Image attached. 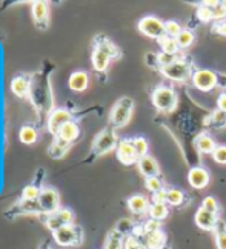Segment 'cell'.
Wrapping results in <instances>:
<instances>
[{"label": "cell", "instance_id": "1", "mask_svg": "<svg viewBox=\"0 0 226 249\" xmlns=\"http://www.w3.org/2000/svg\"><path fill=\"white\" fill-rule=\"evenodd\" d=\"M50 74H51V70L46 71L45 68H42L40 72L33 75V80H31L30 99L42 123L45 122V119L48 120L50 114L54 111L51 86H50Z\"/></svg>", "mask_w": 226, "mask_h": 249}, {"label": "cell", "instance_id": "2", "mask_svg": "<svg viewBox=\"0 0 226 249\" xmlns=\"http://www.w3.org/2000/svg\"><path fill=\"white\" fill-rule=\"evenodd\" d=\"M119 54L120 53L117 50V46L109 39H106V37H103V36L97 37L96 42H94V50H92V55H91L94 70L99 72L106 71L111 60L117 59Z\"/></svg>", "mask_w": 226, "mask_h": 249}, {"label": "cell", "instance_id": "3", "mask_svg": "<svg viewBox=\"0 0 226 249\" xmlns=\"http://www.w3.org/2000/svg\"><path fill=\"white\" fill-rule=\"evenodd\" d=\"M153 105L162 112H171L177 107V94L173 88L165 85H160L151 94Z\"/></svg>", "mask_w": 226, "mask_h": 249}, {"label": "cell", "instance_id": "4", "mask_svg": "<svg viewBox=\"0 0 226 249\" xmlns=\"http://www.w3.org/2000/svg\"><path fill=\"white\" fill-rule=\"evenodd\" d=\"M134 109V102L129 97H122L116 102L109 114V122L114 128H122L129 122L131 116H133Z\"/></svg>", "mask_w": 226, "mask_h": 249}, {"label": "cell", "instance_id": "5", "mask_svg": "<svg viewBox=\"0 0 226 249\" xmlns=\"http://www.w3.org/2000/svg\"><path fill=\"white\" fill-rule=\"evenodd\" d=\"M55 243L59 246H79L83 242V231L77 225H68L52 232Z\"/></svg>", "mask_w": 226, "mask_h": 249}, {"label": "cell", "instance_id": "6", "mask_svg": "<svg viewBox=\"0 0 226 249\" xmlns=\"http://www.w3.org/2000/svg\"><path fill=\"white\" fill-rule=\"evenodd\" d=\"M119 140L116 137V132L112 129H103L99 132V136L94 139L92 143V156L100 157L103 154H108V152L117 149Z\"/></svg>", "mask_w": 226, "mask_h": 249}, {"label": "cell", "instance_id": "7", "mask_svg": "<svg viewBox=\"0 0 226 249\" xmlns=\"http://www.w3.org/2000/svg\"><path fill=\"white\" fill-rule=\"evenodd\" d=\"M39 205L42 209V215H50L55 211L60 209V196L57 193V189L52 186H42L40 197H39Z\"/></svg>", "mask_w": 226, "mask_h": 249}, {"label": "cell", "instance_id": "8", "mask_svg": "<svg viewBox=\"0 0 226 249\" xmlns=\"http://www.w3.org/2000/svg\"><path fill=\"white\" fill-rule=\"evenodd\" d=\"M42 217H46L45 225L51 232H55V231H59L60 228L74 223V213L68 208H60L59 211H55V213L50 215H42Z\"/></svg>", "mask_w": 226, "mask_h": 249}, {"label": "cell", "instance_id": "9", "mask_svg": "<svg viewBox=\"0 0 226 249\" xmlns=\"http://www.w3.org/2000/svg\"><path fill=\"white\" fill-rule=\"evenodd\" d=\"M139 30L142 31L145 36L151 37V39H163L166 37L165 33V23L160 20V18L154 17V16H146L142 20L139 22Z\"/></svg>", "mask_w": 226, "mask_h": 249}, {"label": "cell", "instance_id": "10", "mask_svg": "<svg viewBox=\"0 0 226 249\" xmlns=\"http://www.w3.org/2000/svg\"><path fill=\"white\" fill-rule=\"evenodd\" d=\"M162 74L169 80L175 82H185L191 77V66L183 60H175L171 65L163 66Z\"/></svg>", "mask_w": 226, "mask_h": 249}, {"label": "cell", "instance_id": "11", "mask_svg": "<svg viewBox=\"0 0 226 249\" xmlns=\"http://www.w3.org/2000/svg\"><path fill=\"white\" fill-rule=\"evenodd\" d=\"M116 156L120 163L123 165H134L139 161V156L134 149L133 139H122L119 140V145L116 149Z\"/></svg>", "mask_w": 226, "mask_h": 249}, {"label": "cell", "instance_id": "12", "mask_svg": "<svg viewBox=\"0 0 226 249\" xmlns=\"http://www.w3.org/2000/svg\"><path fill=\"white\" fill-rule=\"evenodd\" d=\"M70 120H72V116L70 114V111H67L65 108H55L51 114L48 120H46V129L50 131V134L55 137L59 134L60 128L65 123H68Z\"/></svg>", "mask_w": 226, "mask_h": 249}, {"label": "cell", "instance_id": "13", "mask_svg": "<svg viewBox=\"0 0 226 249\" xmlns=\"http://www.w3.org/2000/svg\"><path fill=\"white\" fill-rule=\"evenodd\" d=\"M192 82L197 89H200L203 92H208L212 88L217 86V74L209 71V70H199L195 71L192 75Z\"/></svg>", "mask_w": 226, "mask_h": 249}, {"label": "cell", "instance_id": "14", "mask_svg": "<svg viewBox=\"0 0 226 249\" xmlns=\"http://www.w3.org/2000/svg\"><path fill=\"white\" fill-rule=\"evenodd\" d=\"M33 20L35 23V26L39 30H45L48 28V20H50V3L46 2H34L33 8Z\"/></svg>", "mask_w": 226, "mask_h": 249}, {"label": "cell", "instance_id": "15", "mask_svg": "<svg viewBox=\"0 0 226 249\" xmlns=\"http://www.w3.org/2000/svg\"><path fill=\"white\" fill-rule=\"evenodd\" d=\"M31 80H33V75H28V74L16 75L11 80V92L18 99L28 97L31 89Z\"/></svg>", "mask_w": 226, "mask_h": 249}, {"label": "cell", "instance_id": "16", "mask_svg": "<svg viewBox=\"0 0 226 249\" xmlns=\"http://www.w3.org/2000/svg\"><path fill=\"white\" fill-rule=\"evenodd\" d=\"M209 180H211L209 172L202 166L191 168L190 172H188V181H190V185L195 189L206 188L209 185Z\"/></svg>", "mask_w": 226, "mask_h": 249}, {"label": "cell", "instance_id": "17", "mask_svg": "<svg viewBox=\"0 0 226 249\" xmlns=\"http://www.w3.org/2000/svg\"><path fill=\"white\" fill-rule=\"evenodd\" d=\"M195 223L200 229H205V231H214L219 225V217L209 213V211L199 208L195 213Z\"/></svg>", "mask_w": 226, "mask_h": 249}, {"label": "cell", "instance_id": "18", "mask_svg": "<svg viewBox=\"0 0 226 249\" xmlns=\"http://www.w3.org/2000/svg\"><path fill=\"white\" fill-rule=\"evenodd\" d=\"M137 166H139V171L142 172V174L148 178V177H157L160 174V168H158V163L154 157H151L149 154L139 159L137 161Z\"/></svg>", "mask_w": 226, "mask_h": 249}, {"label": "cell", "instance_id": "19", "mask_svg": "<svg viewBox=\"0 0 226 249\" xmlns=\"http://www.w3.org/2000/svg\"><path fill=\"white\" fill-rule=\"evenodd\" d=\"M128 208H129V211L133 214H137V215H142V214H145V213H148L149 211V200L145 197V196H142V194H136V196H131L129 198H128Z\"/></svg>", "mask_w": 226, "mask_h": 249}, {"label": "cell", "instance_id": "20", "mask_svg": "<svg viewBox=\"0 0 226 249\" xmlns=\"http://www.w3.org/2000/svg\"><path fill=\"white\" fill-rule=\"evenodd\" d=\"M88 83H89V77L85 71H75L68 79V86L74 92H83L88 88Z\"/></svg>", "mask_w": 226, "mask_h": 249}, {"label": "cell", "instance_id": "21", "mask_svg": "<svg viewBox=\"0 0 226 249\" xmlns=\"http://www.w3.org/2000/svg\"><path fill=\"white\" fill-rule=\"evenodd\" d=\"M72 143L67 142V140H62L60 137H54V140L51 142V145L48 148V156L51 159H63L65 154L68 152V149L71 148Z\"/></svg>", "mask_w": 226, "mask_h": 249}, {"label": "cell", "instance_id": "22", "mask_svg": "<svg viewBox=\"0 0 226 249\" xmlns=\"http://www.w3.org/2000/svg\"><path fill=\"white\" fill-rule=\"evenodd\" d=\"M143 245L146 249H163L166 245V234L162 229L156 232H149L143 237Z\"/></svg>", "mask_w": 226, "mask_h": 249}, {"label": "cell", "instance_id": "23", "mask_svg": "<svg viewBox=\"0 0 226 249\" xmlns=\"http://www.w3.org/2000/svg\"><path fill=\"white\" fill-rule=\"evenodd\" d=\"M80 136V128L75 120H70L68 123H65L63 126L60 128L59 134L55 137H60L62 140H67L70 143H72L75 139Z\"/></svg>", "mask_w": 226, "mask_h": 249}, {"label": "cell", "instance_id": "24", "mask_svg": "<svg viewBox=\"0 0 226 249\" xmlns=\"http://www.w3.org/2000/svg\"><path fill=\"white\" fill-rule=\"evenodd\" d=\"M195 148L200 152H203V154H212L215 148H217V145H215L214 139L208 136V134H200V136H197L195 139Z\"/></svg>", "mask_w": 226, "mask_h": 249}, {"label": "cell", "instance_id": "25", "mask_svg": "<svg viewBox=\"0 0 226 249\" xmlns=\"http://www.w3.org/2000/svg\"><path fill=\"white\" fill-rule=\"evenodd\" d=\"M18 139H20V142L25 143V145H33V143H35L37 139H39V132H37V129L31 126V124H25V126H22L20 132H18Z\"/></svg>", "mask_w": 226, "mask_h": 249}, {"label": "cell", "instance_id": "26", "mask_svg": "<svg viewBox=\"0 0 226 249\" xmlns=\"http://www.w3.org/2000/svg\"><path fill=\"white\" fill-rule=\"evenodd\" d=\"M148 214H149V218L157 220V222H162V220H165L169 214L168 205L166 203H153L149 206Z\"/></svg>", "mask_w": 226, "mask_h": 249}, {"label": "cell", "instance_id": "27", "mask_svg": "<svg viewBox=\"0 0 226 249\" xmlns=\"http://www.w3.org/2000/svg\"><path fill=\"white\" fill-rule=\"evenodd\" d=\"M123 243H125V237L120 232H117L116 229H112L106 237L105 249H123Z\"/></svg>", "mask_w": 226, "mask_h": 249}, {"label": "cell", "instance_id": "28", "mask_svg": "<svg viewBox=\"0 0 226 249\" xmlns=\"http://www.w3.org/2000/svg\"><path fill=\"white\" fill-rule=\"evenodd\" d=\"M160 46H162V53L165 54H171V55H175L180 50V46H178L177 40L173 39V37H163V39H160Z\"/></svg>", "mask_w": 226, "mask_h": 249}, {"label": "cell", "instance_id": "29", "mask_svg": "<svg viewBox=\"0 0 226 249\" xmlns=\"http://www.w3.org/2000/svg\"><path fill=\"white\" fill-rule=\"evenodd\" d=\"M185 200V194L182 193L180 189H175V188H171V189H166V203L171 205V206H178L182 205Z\"/></svg>", "mask_w": 226, "mask_h": 249}, {"label": "cell", "instance_id": "30", "mask_svg": "<svg viewBox=\"0 0 226 249\" xmlns=\"http://www.w3.org/2000/svg\"><path fill=\"white\" fill-rule=\"evenodd\" d=\"M40 191H42L40 186H37L34 183L28 185L22 191V200H26V202H35V200H39V197H40Z\"/></svg>", "mask_w": 226, "mask_h": 249}, {"label": "cell", "instance_id": "31", "mask_svg": "<svg viewBox=\"0 0 226 249\" xmlns=\"http://www.w3.org/2000/svg\"><path fill=\"white\" fill-rule=\"evenodd\" d=\"M133 145H134V149L137 152L139 159H142L145 156H148V149H149V145H148V140L142 136H137L133 139Z\"/></svg>", "mask_w": 226, "mask_h": 249}, {"label": "cell", "instance_id": "32", "mask_svg": "<svg viewBox=\"0 0 226 249\" xmlns=\"http://www.w3.org/2000/svg\"><path fill=\"white\" fill-rule=\"evenodd\" d=\"M214 231H215V245H217V249H226V226L222 222H219L217 228Z\"/></svg>", "mask_w": 226, "mask_h": 249}, {"label": "cell", "instance_id": "33", "mask_svg": "<svg viewBox=\"0 0 226 249\" xmlns=\"http://www.w3.org/2000/svg\"><path fill=\"white\" fill-rule=\"evenodd\" d=\"M175 40L180 48H188L194 43V33L190 30H182V33L175 37Z\"/></svg>", "mask_w": 226, "mask_h": 249}, {"label": "cell", "instance_id": "34", "mask_svg": "<svg viewBox=\"0 0 226 249\" xmlns=\"http://www.w3.org/2000/svg\"><path fill=\"white\" fill-rule=\"evenodd\" d=\"M114 229H116L117 232H120L123 237H126V235H131V232H133L134 225H133V222H131L129 218H122L120 222L116 225Z\"/></svg>", "mask_w": 226, "mask_h": 249}, {"label": "cell", "instance_id": "35", "mask_svg": "<svg viewBox=\"0 0 226 249\" xmlns=\"http://www.w3.org/2000/svg\"><path fill=\"white\" fill-rule=\"evenodd\" d=\"M123 249H145L143 240L134 235H126L125 237V243H123Z\"/></svg>", "mask_w": 226, "mask_h": 249}, {"label": "cell", "instance_id": "36", "mask_svg": "<svg viewBox=\"0 0 226 249\" xmlns=\"http://www.w3.org/2000/svg\"><path fill=\"white\" fill-rule=\"evenodd\" d=\"M217 6V5H215ZM212 8L214 6H208V5H202L199 9H197V16H199V18L202 22H211V20H214V16H212Z\"/></svg>", "mask_w": 226, "mask_h": 249}, {"label": "cell", "instance_id": "37", "mask_svg": "<svg viewBox=\"0 0 226 249\" xmlns=\"http://www.w3.org/2000/svg\"><path fill=\"white\" fill-rule=\"evenodd\" d=\"M165 33H166V37H173V39H175V37L182 33V26L175 20L165 22Z\"/></svg>", "mask_w": 226, "mask_h": 249}, {"label": "cell", "instance_id": "38", "mask_svg": "<svg viewBox=\"0 0 226 249\" xmlns=\"http://www.w3.org/2000/svg\"><path fill=\"white\" fill-rule=\"evenodd\" d=\"M202 208L206 209V211H209V213H212V214H215V215H217V214H219V211H220V206H219V203H217V200H215L214 197H211V196L203 198Z\"/></svg>", "mask_w": 226, "mask_h": 249}, {"label": "cell", "instance_id": "39", "mask_svg": "<svg viewBox=\"0 0 226 249\" xmlns=\"http://www.w3.org/2000/svg\"><path fill=\"white\" fill-rule=\"evenodd\" d=\"M145 186L148 191H151V193H158V191L163 189V185H162V180H160L158 177H148L145 180Z\"/></svg>", "mask_w": 226, "mask_h": 249}, {"label": "cell", "instance_id": "40", "mask_svg": "<svg viewBox=\"0 0 226 249\" xmlns=\"http://www.w3.org/2000/svg\"><path fill=\"white\" fill-rule=\"evenodd\" d=\"M209 123L212 124V126H217V128H223L226 124V112L223 111H215L212 112V116L209 117Z\"/></svg>", "mask_w": 226, "mask_h": 249}, {"label": "cell", "instance_id": "41", "mask_svg": "<svg viewBox=\"0 0 226 249\" xmlns=\"http://www.w3.org/2000/svg\"><path fill=\"white\" fill-rule=\"evenodd\" d=\"M212 159L215 163L219 165H226V146H217L212 152Z\"/></svg>", "mask_w": 226, "mask_h": 249}, {"label": "cell", "instance_id": "42", "mask_svg": "<svg viewBox=\"0 0 226 249\" xmlns=\"http://www.w3.org/2000/svg\"><path fill=\"white\" fill-rule=\"evenodd\" d=\"M143 228H145V232L149 234V232L160 231V229H162V225H160V222H157V220L149 218V220H146V223L143 225Z\"/></svg>", "mask_w": 226, "mask_h": 249}, {"label": "cell", "instance_id": "43", "mask_svg": "<svg viewBox=\"0 0 226 249\" xmlns=\"http://www.w3.org/2000/svg\"><path fill=\"white\" fill-rule=\"evenodd\" d=\"M177 59L174 55H171V54H165V53H160L158 55H157V62L162 65V68L163 66H168V65H171L173 62H175Z\"/></svg>", "mask_w": 226, "mask_h": 249}, {"label": "cell", "instance_id": "44", "mask_svg": "<svg viewBox=\"0 0 226 249\" xmlns=\"http://www.w3.org/2000/svg\"><path fill=\"white\" fill-rule=\"evenodd\" d=\"M212 16H214V20H220L222 22V18H225V16H226L225 8L220 3L217 6H214L212 8Z\"/></svg>", "mask_w": 226, "mask_h": 249}, {"label": "cell", "instance_id": "45", "mask_svg": "<svg viewBox=\"0 0 226 249\" xmlns=\"http://www.w3.org/2000/svg\"><path fill=\"white\" fill-rule=\"evenodd\" d=\"M153 203H166V189L153 194Z\"/></svg>", "mask_w": 226, "mask_h": 249}, {"label": "cell", "instance_id": "46", "mask_svg": "<svg viewBox=\"0 0 226 249\" xmlns=\"http://www.w3.org/2000/svg\"><path fill=\"white\" fill-rule=\"evenodd\" d=\"M217 107L220 111L226 112V94H222L220 97L217 99Z\"/></svg>", "mask_w": 226, "mask_h": 249}, {"label": "cell", "instance_id": "47", "mask_svg": "<svg viewBox=\"0 0 226 249\" xmlns=\"http://www.w3.org/2000/svg\"><path fill=\"white\" fill-rule=\"evenodd\" d=\"M215 31H217L220 36H225V37H226V20L219 22L217 26H215Z\"/></svg>", "mask_w": 226, "mask_h": 249}, {"label": "cell", "instance_id": "48", "mask_svg": "<svg viewBox=\"0 0 226 249\" xmlns=\"http://www.w3.org/2000/svg\"><path fill=\"white\" fill-rule=\"evenodd\" d=\"M220 5H222V6H223V8H225V11H226V2H222V3H220Z\"/></svg>", "mask_w": 226, "mask_h": 249}]
</instances>
